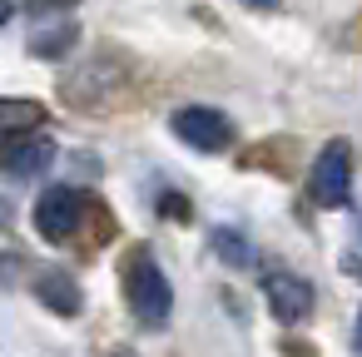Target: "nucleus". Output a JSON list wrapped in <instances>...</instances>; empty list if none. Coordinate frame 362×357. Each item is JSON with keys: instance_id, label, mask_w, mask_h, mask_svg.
<instances>
[{"instance_id": "f257e3e1", "label": "nucleus", "mask_w": 362, "mask_h": 357, "mask_svg": "<svg viewBox=\"0 0 362 357\" xmlns=\"http://www.w3.org/2000/svg\"><path fill=\"white\" fill-rule=\"evenodd\" d=\"M124 298H129V312L144 322V327H164L169 312H174V288L164 278V268L139 248L124 268Z\"/></svg>"}, {"instance_id": "f03ea898", "label": "nucleus", "mask_w": 362, "mask_h": 357, "mask_svg": "<svg viewBox=\"0 0 362 357\" xmlns=\"http://www.w3.org/2000/svg\"><path fill=\"white\" fill-rule=\"evenodd\" d=\"M347 189H352V144H347V139H332V144H322V154L313 159L308 194H313L322 209H342V204H347Z\"/></svg>"}, {"instance_id": "20e7f679", "label": "nucleus", "mask_w": 362, "mask_h": 357, "mask_svg": "<svg viewBox=\"0 0 362 357\" xmlns=\"http://www.w3.org/2000/svg\"><path fill=\"white\" fill-rule=\"evenodd\" d=\"M169 124H174V134H179L189 149H204V154H223V149L233 144V124H228L218 110H209V105H184Z\"/></svg>"}, {"instance_id": "ddd939ff", "label": "nucleus", "mask_w": 362, "mask_h": 357, "mask_svg": "<svg viewBox=\"0 0 362 357\" xmlns=\"http://www.w3.org/2000/svg\"><path fill=\"white\" fill-rule=\"evenodd\" d=\"M45 6H70V0H45Z\"/></svg>"}, {"instance_id": "0eeeda50", "label": "nucleus", "mask_w": 362, "mask_h": 357, "mask_svg": "<svg viewBox=\"0 0 362 357\" xmlns=\"http://www.w3.org/2000/svg\"><path fill=\"white\" fill-rule=\"evenodd\" d=\"M30 288H35V298H40L55 317H75V312L85 308V293H80V283H75L65 268H40V273L30 278Z\"/></svg>"}, {"instance_id": "7ed1b4c3", "label": "nucleus", "mask_w": 362, "mask_h": 357, "mask_svg": "<svg viewBox=\"0 0 362 357\" xmlns=\"http://www.w3.org/2000/svg\"><path fill=\"white\" fill-rule=\"evenodd\" d=\"M80 218H85V194L70 189V184H55L35 199V233L50 238V243H70Z\"/></svg>"}, {"instance_id": "6e6552de", "label": "nucleus", "mask_w": 362, "mask_h": 357, "mask_svg": "<svg viewBox=\"0 0 362 357\" xmlns=\"http://www.w3.org/2000/svg\"><path fill=\"white\" fill-rule=\"evenodd\" d=\"M0 115H6V129H11V134L45 124V105H35V100H6V105H0Z\"/></svg>"}, {"instance_id": "1a4fd4ad", "label": "nucleus", "mask_w": 362, "mask_h": 357, "mask_svg": "<svg viewBox=\"0 0 362 357\" xmlns=\"http://www.w3.org/2000/svg\"><path fill=\"white\" fill-rule=\"evenodd\" d=\"M70 40H75V25H50V30H35V35H30V55L55 60V55H65V50H70Z\"/></svg>"}, {"instance_id": "f8f14e48", "label": "nucleus", "mask_w": 362, "mask_h": 357, "mask_svg": "<svg viewBox=\"0 0 362 357\" xmlns=\"http://www.w3.org/2000/svg\"><path fill=\"white\" fill-rule=\"evenodd\" d=\"M357 352H362V312H357Z\"/></svg>"}, {"instance_id": "39448f33", "label": "nucleus", "mask_w": 362, "mask_h": 357, "mask_svg": "<svg viewBox=\"0 0 362 357\" xmlns=\"http://www.w3.org/2000/svg\"><path fill=\"white\" fill-rule=\"evenodd\" d=\"M263 298H268V312H273L283 327H298L303 317H313V303H317L313 283L298 278V273H273V278L263 283Z\"/></svg>"}, {"instance_id": "4468645a", "label": "nucleus", "mask_w": 362, "mask_h": 357, "mask_svg": "<svg viewBox=\"0 0 362 357\" xmlns=\"http://www.w3.org/2000/svg\"><path fill=\"white\" fill-rule=\"evenodd\" d=\"M115 357H134V352H115Z\"/></svg>"}, {"instance_id": "423d86ee", "label": "nucleus", "mask_w": 362, "mask_h": 357, "mask_svg": "<svg viewBox=\"0 0 362 357\" xmlns=\"http://www.w3.org/2000/svg\"><path fill=\"white\" fill-rule=\"evenodd\" d=\"M50 164H55L50 134L25 129V134H11V139H6V169H11L16 179H35V174H45Z\"/></svg>"}, {"instance_id": "9d476101", "label": "nucleus", "mask_w": 362, "mask_h": 357, "mask_svg": "<svg viewBox=\"0 0 362 357\" xmlns=\"http://www.w3.org/2000/svg\"><path fill=\"white\" fill-rule=\"evenodd\" d=\"M214 248L223 253V263H238V268H248V263H253V248H248L238 233H214Z\"/></svg>"}, {"instance_id": "9b49d317", "label": "nucleus", "mask_w": 362, "mask_h": 357, "mask_svg": "<svg viewBox=\"0 0 362 357\" xmlns=\"http://www.w3.org/2000/svg\"><path fill=\"white\" fill-rule=\"evenodd\" d=\"M243 6H253V11H268V6H278V0H243Z\"/></svg>"}]
</instances>
